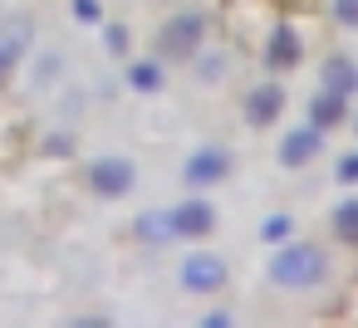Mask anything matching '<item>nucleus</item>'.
<instances>
[{
    "label": "nucleus",
    "instance_id": "nucleus-1",
    "mask_svg": "<svg viewBox=\"0 0 358 328\" xmlns=\"http://www.w3.org/2000/svg\"><path fill=\"white\" fill-rule=\"evenodd\" d=\"M324 274H329V255L309 240H285L270 260V279L280 289H314Z\"/></svg>",
    "mask_w": 358,
    "mask_h": 328
},
{
    "label": "nucleus",
    "instance_id": "nucleus-2",
    "mask_svg": "<svg viewBox=\"0 0 358 328\" xmlns=\"http://www.w3.org/2000/svg\"><path fill=\"white\" fill-rule=\"evenodd\" d=\"M201 40H206V15H201V10H182V15H172V20L162 25L157 54H162V59H192V54L201 50Z\"/></svg>",
    "mask_w": 358,
    "mask_h": 328
},
{
    "label": "nucleus",
    "instance_id": "nucleus-3",
    "mask_svg": "<svg viewBox=\"0 0 358 328\" xmlns=\"http://www.w3.org/2000/svg\"><path fill=\"white\" fill-rule=\"evenodd\" d=\"M133 181H138V172H133V162H128V157H94V162H89V191H94V196H103V201L128 196V191H133Z\"/></svg>",
    "mask_w": 358,
    "mask_h": 328
},
{
    "label": "nucleus",
    "instance_id": "nucleus-4",
    "mask_svg": "<svg viewBox=\"0 0 358 328\" xmlns=\"http://www.w3.org/2000/svg\"><path fill=\"white\" fill-rule=\"evenodd\" d=\"M30 40H35V20H30V15L0 20V89L10 84V74H15L20 59L30 54Z\"/></svg>",
    "mask_w": 358,
    "mask_h": 328
},
{
    "label": "nucleus",
    "instance_id": "nucleus-5",
    "mask_svg": "<svg viewBox=\"0 0 358 328\" xmlns=\"http://www.w3.org/2000/svg\"><path fill=\"white\" fill-rule=\"evenodd\" d=\"M226 284V260L211 255V250H192L182 260V289L187 294H216Z\"/></svg>",
    "mask_w": 358,
    "mask_h": 328
},
{
    "label": "nucleus",
    "instance_id": "nucleus-6",
    "mask_svg": "<svg viewBox=\"0 0 358 328\" xmlns=\"http://www.w3.org/2000/svg\"><path fill=\"white\" fill-rule=\"evenodd\" d=\"M231 177V152L226 147H196L192 157H187V167H182V181L187 186H221Z\"/></svg>",
    "mask_w": 358,
    "mask_h": 328
},
{
    "label": "nucleus",
    "instance_id": "nucleus-7",
    "mask_svg": "<svg viewBox=\"0 0 358 328\" xmlns=\"http://www.w3.org/2000/svg\"><path fill=\"white\" fill-rule=\"evenodd\" d=\"M167 221H172V240H201V235H211L216 211H211V201L187 196V201H177V206L167 211Z\"/></svg>",
    "mask_w": 358,
    "mask_h": 328
},
{
    "label": "nucleus",
    "instance_id": "nucleus-8",
    "mask_svg": "<svg viewBox=\"0 0 358 328\" xmlns=\"http://www.w3.org/2000/svg\"><path fill=\"white\" fill-rule=\"evenodd\" d=\"M319 152H324V133H319L314 123L289 128V133L280 137V162H285V167H304V162H314Z\"/></svg>",
    "mask_w": 358,
    "mask_h": 328
},
{
    "label": "nucleus",
    "instance_id": "nucleus-9",
    "mask_svg": "<svg viewBox=\"0 0 358 328\" xmlns=\"http://www.w3.org/2000/svg\"><path fill=\"white\" fill-rule=\"evenodd\" d=\"M280 113H285V89H280L275 79H265V84H255V89L245 94V118H250L255 128H270Z\"/></svg>",
    "mask_w": 358,
    "mask_h": 328
},
{
    "label": "nucleus",
    "instance_id": "nucleus-10",
    "mask_svg": "<svg viewBox=\"0 0 358 328\" xmlns=\"http://www.w3.org/2000/svg\"><path fill=\"white\" fill-rule=\"evenodd\" d=\"M348 118V94H334V89H319L314 98H309V123L319 128V133H329V128H338Z\"/></svg>",
    "mask_w": 358,
    "mask_h": 328
},
{
    "label": "nucleus",
    "instance_id": "nucleus-11",
    "mask_svg": "<svg viewBox=\"0 0 358 328\" xmlns=\"http://www.w3.org/2000/svg\"><path fill=\"white\" fill-rule=\"evenodd\" d=\"M304 59V45H299V35L289 30V25H280L275 35H270V45H265V64L280 74V69H294Z\"/></svg>",
    "mask_w": 358,
    "mask_h": 328
},
{
    "label": "nucleus",
    "instance_id": "nucleus-12",
    "mask_svg": "<svg viewBox=\"0 0 358 328\" xmlns=\"http://www.w3.org/2000/svg\"><path fill=\"white\" fill-rule=\"evenodd\" d=\"M319 79H324V89H334V94H358V64H353L348 54H329L324 69H319Z\"/></svg>",
    "mask_w": 358,
    "mask_h": 328
},
{
    "label": "nucleus",
    "instance_id": "nucleus-13",
    "mask_svg": "<svg viewBox=\"0 0 358 328\" xmlns=\"http://www.w3.org/2000/svg\"><path fill=\"white\" fill-rule=\"evenodd\" d=\"M162 79H167V69H162L157 59H138V64H128V89H138V94H157Z\"/></svg>",
    "mask_w": 358,
    "mask_h": 328
},
{
    "label": "nucleus",
    "instance_id": "nucleus-14",
    "mask_svg": "<svg viewBox=\"0 0 358 328\" xmlns=\"http://www.w3.org/2000/svg\"><path fill=\"white\" fill-rule=\"evenodd\" d=\"M329 225H334V235H338V240H348V245H358V196H343V201L334 206V216H329Z\"/></svg>",
    "mask_w": 358,
    "mask_h": 328
},
{
    "label": "nucleus",
    "instance_id": "nucleus-15",
    "mask_svg": "<svg viewBox=\"0 0 358 328\" xmlns=\"http://www.w3.org/2000/svg\"><path fill=\"white\" fill-rule=\"evenodd\" d=\"M133 235H138V240H148V245L172 240V221H167V211H143V216H138V225H133Z\"/></svg>",
    "mask_w": 358,
    "mask_h": 328
},
{
    "label": "nucleus",
    "instance_id": "nucleus-16",
    "mask_svg": "<svg viewBox=\"0 0 358 328\" xmlns=\"http://www.w3.org/2000/svg\"><path fill=\"white\" fill-rule=\"evenodd\" d=\"M289 235H294V221H289L285 211H275V216L260 221V240H265V245H285Z\"/></svg>",
    "mask_w": 358,
    "mask_h": 328
},
{
    "label": "nucleus",
    "instance_id": "nucleus-17",
    "mask_svg": "<svg viewBox=\"0 0 358 328\" xmlns=\"http://www.w3.org/2000/svg\"><path fill=\"white\" fill-rule=\"evenodd\" d=\"M192 59H196V74H201L206 84H216V79L226 74V59H221V54H192Z\"/></svg>",
    "mask_w": 358,
    "mask_h": 328
},
{
    "label": "nucleus",
    "instance_id": "nucleus-18",
    "mask_svg": "<svg viewBox=\"0 0 358 328\" xmlns=\"http://www.w3.org/2000/svg\"><path fill=\"white\" fill-rule=\"evenodd\" d=\"M74 20L79 25H99L103 20V6H99V0H74Z\"/></svg>",
    "mask_w": 358,
    "mask_h": 328
},
{
    "label": "nucleus",
    "instance_id": "nucleus-19",
    "mask_svg": "<svg viewBox=\"0 0 358 328\" xmlns=\"http://www.w3.org/2000/svg\"><path fill=\"white\" fill-rule=\"evenodd\" d=\"M334 20L343 30H358V0H334Z\"/></svg>",
    "mask_w": 358,
    "mask_h": 328
},
{
    "label": "nucleus",
    "instance_id": "nucleus-20",
    "mask_svg": "<svg viewBox=\"0 0 358 328\" xmlns=\"http://www.w3.org/2000/svg\"><path fill=\"white\" fill-rule=\"evenodd\" d=\"M103 45H108V54H128V30L123 25H108L103 30Z\"/></svg>",
    "mask_w": 358,
    "mask_h": 328
},
{
    "label": "nucleus",
    "instance_id": "nucleus-21",
    "mask_svg": "<svg viewBox=\"0 0 358 328\" xmlns=\"http://www.w3.org/2000/svg\"><path fill=\"white\" fill-rule=\"evenodd\" d=\"M338 181H343V186L358 181V157H343V162H338Z\"/></svg>",
    "mask_w": 358,
    "mask_h": 328
},
{
    "label": "nucleus",
    "instance_id": "nucleus-22",
    "mask_svg": "<svg viewBox=\"0 0 358 328\" xmlns=\"http://www.w3.org/2000/svg\"><path fill=\"white\" fill-rule=\"evenodd\" d=\"M201 323H211V328H231V323H236V318H231V313H226V308H216V313H206V318H201Z\"/></svg>",
    "mask_w": 358,
    "mask_h": 328
},
{
    "label": "nucleus",
    "instance_id": "nucleus-23",
    "mask_svg": "<svg viewBox=\"0 0 358 328\" xmlns=\"http://www.w3.org/2000/svg\"><path fill=\"white\" fill-rule=\"evenodd\" d=\"M353 128H358V118H353Z\"/></svg>",
    "mask_w": 358,
    "mask_h": 328
}]
</instances>
